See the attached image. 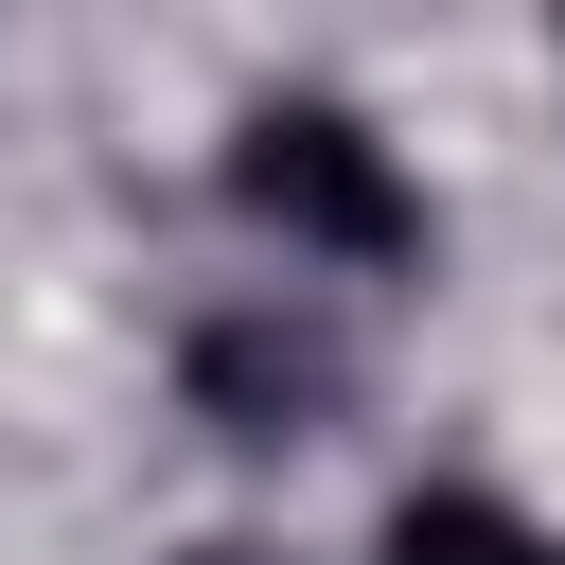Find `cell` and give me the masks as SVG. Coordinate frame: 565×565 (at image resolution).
<instances>
[{"mask_svg": "<svg viewBox=\"0 0 565 565\" xmlns=\"http://www.w3.org/2000/svg\"><path fill=\"white\" fill-rule=\"evenodd\" d=\"M230 194H247V230H282L300 265H424V177H406L353 106H318V88L247 106Z\"/></svg>", "mask_w": 565, "mask_h": 565, "instance_id": "6da1fadb", "label": "cell"}, {"mask_svg": "<svg viewBox=\"0 0 565 565\" xmlns=\"http://www.w3.org/2000/svg\"><path fill=\"white\" fill-rule=\"evenodd\" d=\"M194 406H212L230 441H300V424L335 406V335H318V318H282V300H247V318H212V335H194Z\"/></svg>", "mask_w": 565, "mask_h": 565, "instance_id": "7a4b0ae2", "label": "cell"}, {"mask_svg": "<svg viewBox=\"0 0 565 565\" xmlns=\"http://www.w3.org/2000/svg\"><path fill=\"white\" fill-rule=\"evenodd\" d=\"M388 565H547V530H530L512 494L441 477V494H406V512H388Z\"/></svg>", "mask_w": 565, "mask_h": 565, "instance_id": "3957f363", "label": "cell"}, {"mask_svg": "<svg viewBox=\"0 0 565 565\" xmlns=\"http://www.w3.org/2000/svg\"><path fill=\"white\" fill-rule=\"evenodd\" d=\"M547 565H565V547H547Z\"/></svg>", "mask_w": 565, "mask_h": 565, "instance_id": "277c9868", "label": "cell"}]
</instances>
